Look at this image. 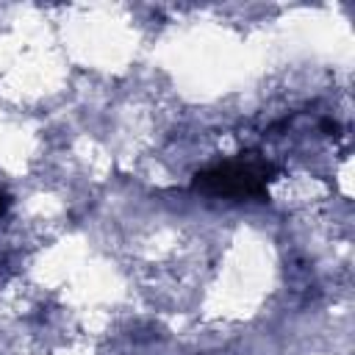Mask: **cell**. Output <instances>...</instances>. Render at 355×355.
<instances>
[{"mask_svg":"<svg viewBox=\"0 0 355 355\" xmlns=\"http://www.w3.org/2000/svg\"><path fill=\"white\" fill-rule=\"evenodd\" d=\"M277 169L258 153H241L239 158L214 164L194 175V189L211 197L227 200H263L269 180Z\"/></svg>","mask_w":355,"mask_h":355,"instance_id":"6da1fadb","label":"cell"},{"mask_svg":"<svg viewBox=\"0 0 355 355\" xmlns=\"http://www.w3.org/2000/svg\"><path fill=\"white\" fill-rule=\"evenodd\" d=\"M6 208H8V197H6V194H0V214H3Z\"/></svg>","mask_w":355,"mask_h":355,"instance_id":"7a4b0ae2","label":"cell"}]
</instances>
